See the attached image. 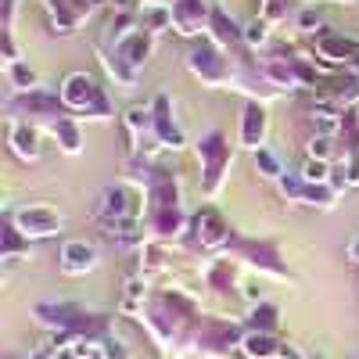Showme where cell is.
<instances>
[{"label": "cell", "instance_id": "obj_1", "mask_svg": "<svg viewBox=\"0 0 359 359\" xmlns=\"http://www.w3.org/2000/svg\"><path fill=\"white\" fill-rule=\"evenodd\" d=\"M62 104H65L69 111H79V115L108 118V97L101 94V86L90 79V76H83V72H76V76L65 79V86H62Z\"/></svg>", "mask_w": 359, "mask_h": 359}, {"label": "cell", "instance_id": "obj_2", "mask_svg": "<svg viewBox=\"0 0 359 359\" xmlns=\"http://www.w3.org/2000/svg\"><path fill=\"white\" fill-rule=\"evenodd\" d=\"M198 155H201V162H205V194H216L219 191V180H223V172H226V165H230V147L223 144V133H208L201 144H198Z\"/></svg>", "mask_w": 359, "mask_h": 359}, {"label": "cell", "instance_id": "obj_3", "mask_svg": "<svg viewBox=\"0 0 359 359\" xmlns=\"http://www.w3.org/2000/svg\"><path fill=\"white\" fill-rule=\"evenodd\" d=\"M15 223H18V230H22L25 241H29V237H50V233L62 230V216H57L54 208H47V205H29V208H22V212L15 216Z\"/></svg>", "mask_w": 359, "mask_h": 359}, {"label": "cell", "instance_id": "obj_4", "mask_svg": "<svg viewBox=\"0 0 359 359\" xmlns=\"http://www.w3.org/2000/svg\"><path fill=\"white\" fill-rule=\"evenodd\" d=\"M316 50L327 57V62L334 65H359V43L345 33H331V29H323V33H316Z\"/></svg>", "mask_w": 359, "mask_h": 359}, {"label": "cell", "instance_id": "obj_5", "mask_svg": "<svg viewBox=\"0 0 359 359\" xmlns=\"http://www.w3.org/2000/svg\"><path fill=\"white\" fill-rule=\"evenodd\" d=\"M172 25L176 33L194 36L205 25V0H172Z\"/></svg>", "mask_w": 359, "mask_h": 359}, {"label": "cell", "instance_id": "obj_6", "mask_svg": "<svg viewBox=\"0 0 359 359\" xmlns=\"http://www.w3.org/2000/svg\"><path fill=\"white\" fill-rule=\"evenodd\" d=\"M194 226H198V237H201V245H205V248H219V245L230 241L226 223L212 212V208H201V212L194 216Z\"/></svg>", "mask_w": 359, "mask_h": 359}, {"label": "cell", "instance_id": "obj_7", "mask_svg": "<svg viewBox=\"0 0 359 359\" xmlns=\"http://www.w3.org/2000/svg\"><path fill=\"white\" fill-rule=\"evenodd\" d=\"M155 133H158V144L162 147H184V133H180V126L172 123V111H169V97L162 94L155 101Z\"/></svg>", "mask_w": 359, "mask_h": 359}, {"label": "cell", "instance_id": "obj_8", "mask_svg": "<svg viewBox=\"0 0 359 359\" xmlns=\"http://www.w3.org/2000/svg\"><path fill=\"white\" fill-rule=\"evenodd\" d=\"M97 266V252L94 245H86V241H69L62 248V269L65 273H86V269H94Z\"/></svg>", "mask_w": 359, "mask_h": 359}, {"label": "cell", "instance_id": "obj_9", "mask_svg": "<svg viewBox=\"0 0 359 359\" xmlns=\"http://www.w3.org/2000/svg\"><path fill=\"white\" fill-rule=\"evenodd\" d=\"M11 151L25 162H36L40 158V137L29 123H15L11 126Z\"/></svg>", "mask_w": 359, "mask_h": 359}, {"label": "cell", "instance_id": "obj_10", "mask_svg": "<svg viewBox=\"0 0 359 359\" xmlns=\"http://www.w3.org/2000/svg\"><path fill=\"white\" fill-rule=\"evenodd\" d=\"M262 137H266V111L259 104H248L245 115H241V144L245 147H262Z\"/></svg>", "mask_w": 359, "mask_h": 359}, {"label": "cell", "instance_id": "obj_11", "mask_svg": "<svg viewBox=\"0 0 359 359\" xmlns=\"http://www.w3.org/2000/svg\"><path fill=\"white\" fill-rule=\"evenodd\" d=\"M50 133L57 137V144H62V151H65V155H79V151H83V137H79V126L72 123L69 115H62V118H57V123L50 126Z\"/></svg>", "mask_w": 359, "mask_h": 359}, {"label": "cell", "instance_id": "obj_12", "mask_svg": "<svg viewBox=\"0 0 359 359\" xmlns=\"http://www.w3.org/2000/svg\"><path fill=\"white\" fill-rule=\"evenodd\" d=\"M8 76H11V83H15L18 90H29V94H33V86H36V72L29 69V65L15 62V65H8Z\"/></svg>", "mask_w": 359, "mask_h": 359}, {"label": "cell", "instance_id": "obj_13", "mask_svg": "<svg viewBox=\"0 0 359 359\" xmlns=\"http://www.w3.org/2000/svg\"><path fill=\"white\" fill-rule=\"evenodd\" d=\"M255 165H259L262 176H269V180L280 176V158H277L273 151H266V147H259V151H255Z\"/></svg>", "mask_w": 359, "mask_h": 359}, {"label": "cell", "instance_id": "obj_14", "mask_svg": "<svg viewBox=\"0 0 359 359\" xmlns=\"http://www.w3.org/2000/svg\"><path fill=\"white\" fill-rule=\"evenodd\" d=\"M309 155H313L316 162H331V155H334L331 137H313V140H309Z\"/></svg>", "mask_w": 359, "mask_h": 359}, {"label": "cell", "instance_id": "obj_15", "mask_svg": "<svg viewBox=\"0 0 359 359\" xmlns=\"http://www.w3.org/2000/svg\"><path fill=\"white\" fill-rule=\"evenodd\" d=\"M266 29H269L266 18H252V22L245 25V40H248V43H266Z\"/></svg>", "mask_w": 359, "mask_h": 359}, {"label": "cell", "instance_id": "obj_16", "mask_svg": "<svg viewBox=\"0 0 359 359\" xmlns=\"http://www.w3.org/2000/svg\"><path fill=\"white\" fill-rule=\"evenodd\" d=\"M248 352H252V355H273L277 348H273V338H266V334H252V338H248Z\"/></svg>", "mask_w": 359, "mask_h": 359}, {"label": "cell", "instance_id": "obj_17", "mask_svg": "<svg viewBox=\"0 0 359 359\" xmlns=\"http://www.w3.org/2000/svg\"><path fill=\"white\" fill-rule=\"evenodd\" d=\"M104 355H108V359H126V348L118 345V341H108V345H104Z\"/></svg>", "mask_w": 359, "mask_h": 359}, {"label": "cell", "instance_id": "obj_18", "mask_svg": "<svg viewBox=\"0 0 359 359\" xmlns=\"http://www.w3.org/2000/svg\"><path fill=\"white\" fill-rule=\"evenodd\" d=\"M348 255H352V259L359 262V241H352V245H348Z\"/></svg>", "mask_w": 359, "mask_h": 359}]
</instances>
